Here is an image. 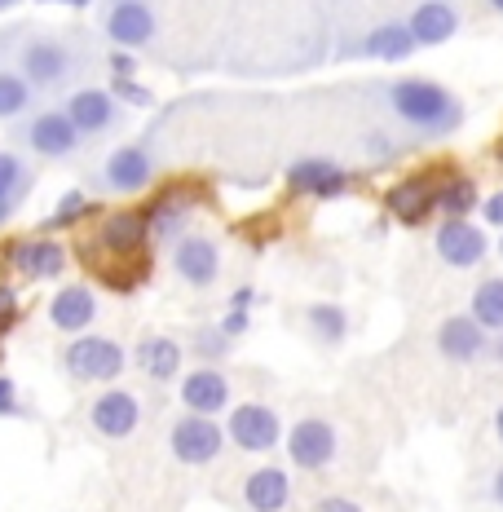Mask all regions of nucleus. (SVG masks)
<instances>
[{
    "instance_id": "nucleus-1",
    "label": "nucleus",
    "mask_w": 503,
    "mask_h": 512,
    "mask_svg": "<svg viewBox=\"0 0 503 512\" xmlns=\"http://www.w3.org/2000/svg\"><path fill=\"white\" fill-rule=\"evenodd\" d=\"M389 106H393V115H402V124H411L415 133H428V137H446L464 124V106H459L455 93L424 76L393 80Z\"/></svg>"
},
{
    "instance_id": "nucleus-2",
    "label": "nucleus",
    "mask_w": 503,
    "mask_h": 512,
    "mask_svg": "<svg viewBox=\"0 0 503 512\" xmlns=\"http://www.w3.org/2000/svg\"><path fill=\"white\" fill-rule=\"evenodd\" d=\"M283 446H287L292 468H301V473H327L340 455V433L323 415H305V420H296L283 433Z\"/></svg>"
},
{
    "instance_id": "nucleus-3",
    "label": "nucleus",
    "mask_w": 503,
    "mask_h": 512,
    "mask_svg": "<svg viewBox=\"0 0 503 512\" xmlns=\"http://www.w3.org/2000/svg\"><path fill=\"white\" fill-rule=\"evenodd\" d=\"M437 173H442V168H424V173H406L402 181H393V186L384 190V212H389V221H398L406 230L424 226L437 212Z\"/></svg>"
},
{
    "instance_id": "nucleus-4",
    "label": "nucleus",
    "mask_w": 503,
    "mask_h": 512,
    "mask_svg": "<svg viewBox=\"0 0 503 512\" xmlns=\"http://www.w3.org/2000/svg\"><path fill=\"white\" fill-rule=\"evenodd\" d=\"M283 433L287 429L278 420V411L265 407V402H239L226 415V437L248 455H270L274 446H283Z\"/></svg>"
},
{
    "instance_id": "nucleus-5",
    "label": "nucleus",
    "mask_w": 503,
    "mask_h": 512,
    "mask_svg": "<svg viewBox=\"0 0 503 512\" xmlns=\"http://www.w3.org/2000/svg\"><path fill=\"white\" fill-rule=\"evenodd\" d=\"M168 446H173V460L186 468H208L226 446V429H221L212 415H181L168 433Z\"/></svg>"
},
{
    "instance_id": "nucleus-6",
    "label": "nucleus",
    "mask_w": 503,
    "mask_h": 512,
    "mask_svg": "<svg viewBox=\"0 0 503 512\" xmlns=\"http://www.w3.org/2000/svg\"><path fill=\"white\" fill-rule=\"evenodd\" d=\"M62 367L71 371L76 380H120L128 367L124 345H115L111 336H76L62 354Z\"/></svg>"
},
{
    "instance_id": "nucleus-7",
    "label": "nucleus",
    "mask_w": 503,
    "mask_h": 512,
    "mask_svg": "<svg viewBox=\"0 0 503 512\" xmlns=\"http://www.w3.org/2000/svg\"><path fill=\"white\" fill-rule=\"evenodd\" d=\"M433 252L451 270H473V265H481L490 256V234L486 226H473L468 217H446L433 234Z\"/></svg>"
},
{
    "instance_id": "nucleus-8",
    "label": "nucleus",
    "mask_w": 503,
    "mask_h": 512,
    "mask_svg": "<svg viewBox=\"0 0 503 512\" xmlns=\"http://www.w3.org/2000/svg\"><path fill=\"white\" fill-rule=\"evenodd\" d=\"M349 186H353V177L340 164L323 159V155H305V159H296V164L287 168V190L301 195V199H323L327 204V199L349 195Z\"/></svg>"
},
{
    "instance_id": "nucleus-9",
    "label": "nucleus",
    "mask_w": 503,
    "mask_h": 512,
    "mask_svg": "<svg viewBox=\"0 0 503 512\" xmlns=\"http://www.w3.org/2000/svg\"><path fill=\"white\" fill-rule=\"evenodd\" d=\"M18 67H23V80L31 89H53L76 71V58L58 40H27L23 53H18Z\"/></svg>"
},
{
    "instance_id": "nucleus-10",
    "label": "nucleus",
    "mask_w": 503,
    "mask_h": 512,
    "mask_svg": "<svg viewBox=\"0 0 503 512\" xmlns=\"http://www.w3.org/2000/svg\"><path fill=\"white\" fill-rule=\"evenodd\" d=\"M490 332L477 323L473 314H451L442 327H437V354L455 367H473V362L486 358Z\"/></svg>"
},
{
    "instance_id": "nucleus-11",
    "label": "nucleus",
    "mask_w": 503,
    "mask_h": 512,
    "mask_svg": "<svg viewBox=\"0 0 503 512\" xmlns=\"http://www.w3.org/2000/svg\"><path fill=\"white\" fill-rule=\"evenodd\" d=\"M173 270L190 287H212L221 274V248L208 234H181L173 243Z\"/></svg>"
},
{
    "instance_id": "nucleus-12",
    "label": "nucleus",
    "mask_w": 503,
    "mask_h": 512,
    "mask_svg": "<svg viewBox=\"0 0 503 512\" xmlns=\"http://www.w3.org/2000/svg\"><path fill=\"white\" fill-rule=\"evenodd\" d=\"M106 36H111V45L137 53L155 40V9L146 0H115L106 9Z\"/></svg>"
},
{
    "instance_id": "nucleus-13",
    "label": "nucleus",
    "mask_w": 503,
    "mask_h": 512,
    "mask_svg": "<svg viewBox=\"0 0 503 512\" xmlns=\"http://www.w3.org/2000/svg\"><path fill=\"white\" fill-rule=\"evenodd\" d=\"M177 393H181V407H186L190 415H212V420H217V415L230 407V398H234L226 371H217V367H195V371H186Z\"/></svg>"
},
{
    "instance_id": "nucleus-14",
    "label": "nucleus",
    "mask_w": 503,
    "mask_h": 512,
    "mask_svg": "<svg viewBox=\"0 0 503 512\" xmlns=\"http://www.w3.org/2000/svg\"><path fill=\"white\" fill-rule=\"evenodd\" d=\"M89 424L102 437H111V442H124V437L137 433V424H142V402H137V393H128V389H106L102 398H93Z\"/></svg>"
},
{
    "instance_id": "nucleus-15",
    "label": "nucleus",
    "mask_w": 503,
    "mask_h": 512,
    "mask_svg": "<svg viewBox=\"0 0 503 512\" xmlns=\"http://www.w3.org/2000/svg\"><path fill=\"white\" fill-rule=\"evenodd\" d=\"M67 120L80 137H102L120 124V102L111 98V89H80L67 98Z\"/></svg>"
},
{
    "instance_id": "nucleus-16",
    "label": "nucleus",
    "mask_w": 503,
    "mask_h": 512,
    "mask_svg": "<svg viewBox=\"0 0 503 512\" xmlns=\"http://www.w3.org/2000/svg\"><path fill=\"white\" fill-rule=\"evenodd\" d=\"M243 504H248V512H287L292 508V477H287V468H278V464L252 468V473L243 477Z\"/></svg>"
},
{
    "instance_id": "nucleus-17",
    "label": "nucleus",
    "mask_w": 503,
    "mask_h": 512,
    "mask_svg": "<svg viewBox=\"0 0 503 512\" xmlns=\"http://www.w3.org/2000/svg\"><path fill=\"white\" fill-rule=\"evenodd\" d=\"M84 137L76 133V124L67 120V111H45L27 124V146L45 159H62V155H76Z\"/></svg>"
},
{
    "instance_id": "nucleus-18",
    "label": "nucleus",
    "mask_w": 503,
    "mask_h": 512,
    "mask_svg": "<svg viewBox=\"0 0 503 512\" xmlns=\"http://www.w3.org/2000/svg\"><path fill=\"white\" fill-rule=\"evenodd\" d=\"M102 177H106V186H111L115 195H137V190L151 186L155 159H151L146 146H120V151H111V159H106Z\"/></svg>"
},
{
    "instance_id": "nucleus-19",
    "label": "nucleus",
    "mask_w": 503,
    "mask_h": 512,
    "mask_svg": "<svg viewBox=\"0 0 503 512\" xmlns=\"http://www.w3.org/2000/svg\"><path fill=\"white\" fill-rule=\"evenodd\" d=\"M93 318H98V296H93L84 283H71V287H62V292H53L49 323L58 327V332L84 336V327H93Z\"/></svg>"
},
{
    "instance_id": "nucleus-20",
    "label": "nucleus",
    "mask_w": 503,
    "mask_h": 512,
    "mask_svg": "<svg viewBox=\"0 0 503 512\" xmlns=\"http://www.w3.org/2000/svg\"><path fill=\"white\" fill-rule=\"evenodd\" d=\"M9 261H14V270L23 274V279L40 283V279H58L62 270H67V248L53 239H23L9 248Z\"/></svg>"
},
{
    "instance_id": "nucleus-21",
    "label": "nucleus",
    "mask_w": 503,
    "mask_h": 512,
    "mask_svg": "<svg viewBox=\"0 0 503 512\" xmlns=\"http://www.w3.org/2000/svg\"><path fill=\"white\" fill-rule=\"evenodd\" d=\"M146 239H151V221H146V212H137V208L111 212V217L102 221V234H98V243L111 256H137L146 248Z\"/></svg>"
},
{
    "instance_id": "nucleus-22",
    "label": "nucleus",
    "mask_w": 503,
    "mask_h": 512,
    "mask_svg": "<svg viewBox=\"0 0 503 512\" xmlns=\"http://www.w3.org/2000/svg\"><path fill=\"white\" fill-rule=\"evenodd\" d=\"M406 27H411V36H415V45L420 49H437L459 31V14L446 5V0H424V5L411 9Z\"/></svg>"
},
{
    "instance_id": "nucleus-23",
    "label": "nucleus",
    "mask_w": 503,
    "mask_h": 512,
    "mask_svg": "<svg viewBox=\"0 0 503 512\" xmlns=\"http://www.w3.org/2000/svg\"><path fill=\"white\" fill-rule=\"evenodd\" d=\"M190 204H195V195H190L186 186H173V190H164V195H155L151 204L142 208L155 239H181V230H186V221H190Z\"/></svg>"
},
{
    "instance_id": "nucleus-24",
    "label": "nucleus",
    "mask_w": 503,
    "mask_h": 512,
    "mask_svg": "<svg viewBox=\"0 0 503 512\" xmlns=\"http://www.w3.org/2000/svg\"><path fill=\"white\" fill-rule=\"evenodd\" d=\"M477 208H481L477 177L442 164V173H437V212H442V217H473Z\"/></svg>"
},
{
    "instance_id": "nucleus-25",
    "label": "nucleus",
    "mask_w": 503,
    "mask_h": 512,
    "mask_svg": "<svg viewBox=\"0 0 503 512\" xmlns=\"http://www.w3.org/2000/svg\"><path fill=\"white\" fill-rule=\"evenodd\" d=\"M181 362H186V354H181V345L173 336H146L142 345H137V367H142L155 384L177 380L181 376Z\"/></svg>"
},
{
    "instance_id": "nucleus-26",
    "label": "nucleus",
    "mask_w": 503,
    "mask_h": 512,
    "mask_svg": "<svg viewBox=\"0 0 503 512\" xmlns=\"http://www.w3.org/2000/svg\"><path fill=\"white\" fill-rule=\"evenodd\" d=\"M415 49L420 45H415V36L406 23H380L376 31H367V40H362V53L376 62H406Z\"/></svg>"
},
{
    "instance_id": "nucleus-27",
    "label": "nucleus",
    "mask_w": 503,
    "mask_h": 512,
    "mask_svg": "<svg viewBox=\"0 0 503 512\" xmlns=\"http://www.w3.org/2000/svg\"><path fill=\"white\" fill-rule=\"evenodd\" d=\"M305 323L318 345H331V349L345 345V336H349V314H345V305H336V301H314L305 309Z\"/></svg>"
},
{
    "instance_id": "nucleus-28",
    "label": "nucleus",
    "mask_w": 503,
    "mask_h": 512,
    "mask_svg": "<svg viewBox=\"0 0 503 512\" xmlns=\"http://www.w3.org/2000/svg\"><path fill=\"white\" fill-rule=\"evenodd\" d=\"M120 265H98V279L102 287H111L115 296H128V292H137V287L146 283V274H151V256H115Z\"/></svg>"
},
{
    "instance_id": "nucleus-29",
    "label": "nucleus",
    "mask_w": 503,
    "mask_h": 512,
    "mask_svg": "<svg viewBox=\"0 0 503 512\" xmlns=\"http://www.w3.org/2000/svg\"><path fill=\"white\" fill-rule=\"evenodd\" d=\"M468 314H473L490 336L503 332V279H481L477 292H473V305H468Z\"/></svg>"
},
{
    "instance_id": "nucleus-30",
    "label": "nucleus",
    "mask_w": 503,
    "mask_h": 512,
    "mask_svg": "<svg viewBox=\"0 0 503 512\" xmlns=\"http://www.w3.org/2000/svg\"><path fill=\"white\" fill-rule=\"evenodd\" d=\"M31 106V84L14 71H0V120H14Z\"/></svg>"
},
{
    "instance_id": "nucleus-31",
    "label": "nucleus",
    "mask_w": 503,
    "mask_h": 512,
    "mask_svg": "<svg viewBox=\"0 0 503 512\" xmlns=\"http://www.w3.org/2000/svg\"><path fill=\"white\" fill-rule=\"evenodd\" d=\"M230 345L234 340L221 332V323H208V327H195V336H190V349H195V354L208 362H226V354H230Z\"/></svg>"
},
{
    "instance_id": "nucleus-32",
    "label": "nucleus",
    "mask_w": 503,
    "mask_h": 512,
    "mask_svg": "<svg viewBox=\"0 0 503 512\" xmlns=\"http://www.w3.org/2000/svg\"><path fill=\"white\" fill-rule=\"evenodd\" d=\"M93 212V204L80 195V190H67V195L58 199V208H53V217L45 221V230H67V226H76V221H84Z\"/></svg>"
},
{
    "instance_id": "nucleus-33",
    "label": "nucleus",
    "mask_w": 503,
    "mask_h": 512,
    "mask_svg": "<svg viewBox=\"0 0 503 512\" xmlns=\"http://www.w3.org/2000/svg\"><path fill=\"white\" fill-rule=\"evenodd\" d=\"M31 186V173H27V164L18 155H9V151H0V195H23V190Z\"/></svg>"
},
{
    "instance_id": "nucleus-34",
    "label": "nucleus",
    "mask_w": 503,
    "mask_h": 512,
    "mask_svg": "<svg viewBox=\"0 0 503 512\" xmlns=\"http://www.w3.org/2000/svg\"><path fill=\"white\" fill-rule=\"evenodd\" d=\"M111 98L124 102V106H151L155 93L146 89V84H137V80H115V76H111Z\"/></svg>"
},
{
    "instance_id": "nucleus-35",
    "label": "nucleus",
    "mask_w": 503,
    "mask_h": 512,
    "mask_svg": "<svg viewBox=\"0 0 503 512\" xmlns=\"http://www.w3.org/2000/svg\"><path fill=\"white\" fill-rule=\"evenodd\" d=\"M18 314H23V309H18V292L9 283H0V336L18 323Z\"/></svg>"
},
{
    "instance_id": "nucleus-36",
    "label": "nucleus",
    "mask_w": 503,
    "mask_h": 512,
    "mask_svg": "<svg viewBox=\"0 0 503 512\" xmlns=\"http://www.w3.org/2000/svg\"><path fill=\"white\" fill-rule=\"evenodd\" d=\"M106 67H111V76H115V80H133V71H137V53L115 49L111 58H106Z\"/></svg>"
},
{
    "instance_id": "nucleus-37",
    "label": "nucleus",
    "mask_w": 503,
    "mask_h": 512,
    "mask_svg": "<svg viewBox=\"0 0 503 512\" xmlns=\"http://www.w3.org/2000/svg\"><path fill=\"white\" fill-rule=\"evenodd\" d=\"M252 327V314L248 309H226V318H221V332H226L230 340H239L243 332Z\"/></svg>"
},
{
    "instance_id": "nucleus-38",
    "label": "nucleus",
    "mask_w": 503,
    "mask_h": 512,
    "mask_svg": "<svg viewBox=\"0 0 503 512\" xmlns=\"http://www.w3.org/2000/svg\"><path fill=\"white\" fill-rule=\"evenodd\" d=\"M481 221H486V226H495V230H503V186L495 190V195L481 199Z\"/></svg>"
},
{
    "instance_id": "nucleus-39",
    "label": "nucleus",
    "mask_w": 503,
    "mask_h": 512,
    "mask_svg": "<svg viewBox=\"0 0 503 512\" xmlns=\"http://www.w3.org/2000/svg\"><path fill=\"white\" fill-rule=\"evenodd\" d=\"M314 512H362V504L358 499H349V495H318Z\"/></svg>"
},
{
    "instance_id": "nucleus-40",
    "label": "nucleus",
    "mask_w": 503,
    "mask_h": 512,
    "mask_svg": "<svg viewBox=\"0 0 503 512\" xmlns=\"http://www.w3.org/2000/svg\"><path fill=\"white\" fill-rule=\"evenodd\" d=\"M0 415H18V389L5 376H0Z\"/></svg>"
},
{
    "instance_id": "nucleus-41",
    "label": "nucleus",
    "mask_w": 503,
    "mask_h": 512,
    "mask_svg": "<svg viewBox=\"0 0 503 512\" xmlns=\"http://www.w3.org/2000/svg\"><path fill=\"white\" fill-rule=\"evenodd\" d=\"M252 305H256V287H239L230 296V309H252Z\"/></svg>"
},
{
    "instance_id": "nucleus-42",
    "label": "nucleus",
    "mask_w": 503,
    "mask_h": 512,
    "mask_svg": "<svg viewBox=\"0 0 503 512\" xmlns=\"http://www.w3.org/2000/svg\"><path fill=\"white\" fill-rule=\"evenodd\" d=\"M14 208H18V199H14V195H0V226H9V217H14Z\"/></svg>"
},
{
    "instance_id": "nucleus-43",
    "label": "nucleus",
    "mask_w": 503,
    "mask_h": 512,
    "mask_svg": "<svg viewBox=\"0 0 503 512\" xmlns=\"http://www.w3.org/2000/svg\"><path fill=\"white\" fill-rule=\"evenodd\" d=\"M490 499L503 508V468H495V477H490Z\"/></svg>"
},
{
    "instance_id": "nucleus-44",
    "label": "nucleus",
    "mask_w": 503,
    "mask_h": 512,
    "mask_svg": "<svg viewBox=\"0 0 503 512\" xmlns=\"http://www.w3.org/2000/svg\"><path fill=\"white\" fill-rule=\"evenodd\" d=\"M486 358L503 362V332H495V336H490V345H486Z\"/></svg>"
},
{
    "instance_id": "nucleus-45",
    "label": "nucleus",
    "mask_w": 503,
    "mask_h": 512,
    "mask_svg": "<svg viewBox=\"0 0 503 512\" xmlns=\"http://www.w3.org/2000/svg\"><path fill=\"white\" fill-rule=\"evenodd\" d=\"M45 5H67V9H89V0H45Z\"/></svg>"
},
{
    "instance_id": "nucleus-46",
    "label": "nucleus",
    "mask_w": 503,
    "mask_h": 512,
    "mask_svg": "<svg viewBox=\"0 0 503 512\" xmlns=\"http://www.w3.org/2000/svg\"><path fill=\"white\" fill-rule=\"evenodd\" d=\"M495 437H499V446H503V407L495 411Z\"/></svg>"
},
{
    "instance_id": "nucleus-47",
    "label": "nucleus",
    "mask_w": 503,
    "mask_h": 512,
    "mask_svg": "<svg viewBox=\"0 0 503 512\" xmlns=\"http://www.w3.org/2000/svg\"><path fill=\"white\" fill-rule=\"evenodd\" d=\"M490 9H495V14H503V0H490Z\"/></svg>"
},
{
    "instance_id": "nucleus-48",
    "label": "nucleus",
    "mask_w": 503,
    "mask_h": 512,
    "mask_svg": "<svg viewBox=\"0 0 503 512\" xmlns=\"http://www.w3.org/2000/svg\"><path fill=\"white\" fill-rule=\"evenodd\" d=\"M495 159H499V164H503V142H499V146H495Z\"/></svg>"
},
{
    "instance_id": "nucleus-49",
    "label": "nucleus",
    "mask_w": 503,
    "mask_h": 512,
    "mask_svg": "<svg viewBox=\"0 0 503 512\" xmlns=\"http://www.w3.org/2000/svg\"><path fill=\"white\" fill-rule=\"evenodd\" d=\"M9 5H14V0H0V9H9Z\"/></svg>"
},
{
    "instance_id": "nucleus-50",
    "label": "nucleus",
    "mask_w": 503,
    "mask_h": 512,
    "mask_svg": "<svg viewBox=\"0 0 503 512\" xmlns=\"http://www.w3.org/2000/svg\"><path fill=\"white\" fill-rule=\"evenodd\" d=\"M499 256H503V239H499Z\"/></svg>"
}]
</instances>
